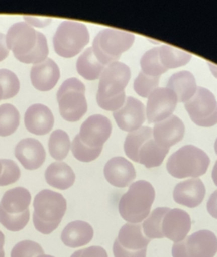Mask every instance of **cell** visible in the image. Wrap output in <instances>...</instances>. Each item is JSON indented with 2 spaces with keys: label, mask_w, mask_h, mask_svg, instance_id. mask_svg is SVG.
I'll return each instance as SVG.
<instances>
[{
  "label": "cell",
  "mask_w": 217,
  "mask_h": 257,
  "mask_svg": "<svg viewBox=\"0 0 217 257\" xmlns=\"http://www.w3.org/2000/svg\"><path fill=\"white\" fill-rule=\"evenodd\" d=\"M131 78V69L124 62L115 61L106 65L99 77L96 102L108 111L121 108L126 100L125 88Z\"/></svg>",
  "instance_id": "obj_1"
},
{
  "label": "cell",
  "mask_w": 217,
  "mask_h": 257,
  "mask_svg": "<svg viewBox=\"0 0 217 257\" xmlns=\"http://www.w3.org/2000/svg\"><path fill=\"white\" fill-rule=\"evenodd\" d=\"M33 209L35 229L48 235L59 226L66 211V200L61 194L44 189L34 197Z\"/></svg>",
  "instance_id": "obj_2"
},
{
  "label": "cell",
  "mask_w": 217,
  "mask_h": 257,
  "mask_svg": "<svg viewBox=\"0 0 217 257\" xmlns=\"http://www.w3.org/2000/svg\"><path fill=\"white\" fill-rule=\"evenodd\" d=\"M155 200V189L151 183L139 180L129 186V190L121 197L119 213L131 224H140L151 212Z\"/></svg>",
  "instance_id": "obj_3"
},
{
  "label": "cell",
  "mask_w": 217,
  "mask_h": 257,
  "mask_svg": "<svg viewBox=\"0 0 217 257\" xmlns=\"http://www.w3.org/2000/svg\"><path fill=\"white\" fill-rule=\"evenodd\" d=\"M31 195L23 187L6 191L0 202V224L8 231L18 232L24 229L30 217Z\"/></svg>",
  "instance_id": "obj_4"
},
{
  "label": "cell",
  "mask_w": 217,
  "mask_h": 257,
  "mask_svg": "<svg viewBox=\"0 0 217 257\" xmlns=\"http://www.w3.org/2000/svg\"><path fill=\"white\" fill-rule=\"evenodd\" d=\"M209 164L210 159L203 150L186 145L169 157L166 168L174 178H198L207 172Z\"/></svg>",
  "instance_id": "obj_5"
},
{
  "label": "cell",
  "mask_w": 217,
  "mask_h": 257,
  "mask_svg": "<svg viewBox=\"0 0 217 257\" xmlns=\"http://www.w3.org/2000/svg\"><path fill=\"white\" fill-rule=\"evenodd\" d=\"M134 40L135 35L131 32L105 28L96 34L91 48L98 61L106 66L112 62L119 61L122 53L131 48Z\"/></svg>",
  "instance_id": "obj_6"
},
{
  "label": "cell",
  "mask_w": 217,
  "mask_h": 257,
  "mask_svg": "<svg viewBox=\"0 0 217 257\" xmlns=\"http://www.w3.org/2000/svg\"><path fill=\"white\" fill-rule=\"evenodd\" d=\"M85 86L76 77L67 78L60 85L56 97L60 115L64 120L77 121L87 110Z\"/></svg>",
  "instance_id": "obj_7"
},
{
  "label": "cell",
  "mask_w": 217,
  "mask_h": 257,
  "mask_svg": "<svg viewBox=\"0 0 217 257\" xmlns=\"http://www.w3.org/2000/svg\"><path fill=\"white\" fill-rule=\"evenodd\" d=\"M54 51L61 57L77 55L89 42V32L81 22L65 20L57 27L53 35Z\"/></svg>",
  "instance_id": "obj_8"
},
{
  "label": "cell",
  "mask_w": 217,
  "mask_h": 257,
  "mask_svg": "<svg viewBox=\"0 0 217 257\" xmlns=\"http://www.w3.org/2000/svg\"><path fill=\"white\" fill-rule=\"evenodd\" d=\"M151 239L147 238L142 225L127 223L119 231L113 245L115 257H146L147 247Z\"/></svg>",
  "instance_id": "obj_9"
},
{
  "label": "cell",
  "mask_w": 217,
  "mask_h": 257,
  "mask_svg": "<svg viewBox=\"0 0 217 257\" xmlns=\"http://www.w3.org/2000/svg\"><path fill=\"white\" fill-rule=\"evenodd\" d=\"M217 237L209 230H199L172 246L173 257H214Z\"/></svg>",
  "instance_id": "obj_10"
},
{
  "label": "cell",
  "mask_w": 217,
  "mask_h": 257,
  "mask_svg": "<svg viewBox=\"0 0 217 257\" xmlns=\"http://www.w3.org/2000/svg\"><path fill=\"white\" fill-rule=\"evenodd\" d=\"M184 106L195 124L210 127L217 123V100L209 89L197 87L195 94Z\"/></svg>",
  "instance_id": "obj_11"
},
{
  "label": "cell",
  "mask_w": 217,
  "mask_h": 257,
  "mask_svg": "<svg viewBox=\"0 0 217 257\" xmlns=\"http://www.w3.org/2000/svg\"><path fill=\"white\" fill-rule=\"evenodd\" d=\"M6 45L11 49L14 57L21 61L35 48L38 40V31L24 21L12 24L6 35Z\"/></svg>",
  "instance_id": "obj_12"
},
{
  "label": "cell",
  "mask_w": 217,
  "mask_h": 257,
  "mask_svg": "<svg viewBox=\"0 0 217 257\" xmlns=\"http://www.w3.org/2000/svg\"><path fill=\"white\" fill-rule=\"evenodd\" d=\"M178 98L173 90L167 87L156 88L148 97L146 116L149 123H157L172 115Z\"/></svg>",
  "instance_id": "obj_13"
},
{
  "label": "cell",
  "mask_w": 217,
  "mask_h": 257,
  "mask_svg": "<svg viewBox=\"0 0 217 257\" xmlns=\"http://www.w3.org/2000/svg\"><path fill=\"white\" fill-rule=\"evenodd\" d=\"M111 133V120L102 114H93L82 122L78 137L87 147L100 148L107 141Z\"/></svg>",
  "instance_id": "obj_14"
},
{
  "label": "cell",
  "mask_w": 217,
  "mask_h": 257,
  "mask_svg": "<svg viewBox=\"0 0 217 257\" xmlns=\"http://www.w3.org/2000/svg\"><path fill=\"white\" fill-rule=\"evenodd\" d=\"M118 126L128 133L142 126L146 118L145 105L133 96H127L124 105L113 113Z\"/></svg>",
  "instance_id": "obj_15"
},
{
  "label": "cell",
  "mask_w": 217,
  "mask_h": 257,
  "mask_svg": "<svg viewBox=\"0 0 217 257\" xmlns=\"http://www.w3.org/2000/svg\"><path fill=\"white\" fill-rule=\"evenodd\" d=\"M191 229V218L184 210L170 209L163 217L161 232L163 238H168L174 243L180 242L187 237Z\"/></svg>",
  "instance_id": "obj_16"
},
{
  "label": "cell",
  "mask_w": 217,
  "mask_h": 257,
  "mask_svg": "<svg viewBox=\"0 0 217 257\" xmlns=\"http://www.w3.org/2000/svg\"><path fill=\"white\" fill-rule=\"evenodd\" d=\"M185 135V125L177 115H170L164 120L155 123L153 139L162 148L170 149L179 143Z\"/></svg>",
  "instance_id": "obj_17"
},
{
  "label": "cell",
  "mask_w": 217,
  "mask_h": 257,
  "mask_svg": "<svg viewBox=\"0 0 217 257\" xmlns=\"http://www.w3.org/2000/svg\"><path fill=\"white\" fill-rule=\"evenodd\" d=\"M105 180L113 186L125 188L130 186L136 178L133 164L123 157H114L107 161L103 168Z\"/></svg>",
  "instance_id": "obj_18"
},
{
  "label": "cell",
  "mask_w": 217,
  "mask_h": 257,
  "mask_svg": "<svg viewBox=\"0 0 217 257\" xmlns=\"http://www.w3.org/2000/svg\"><path fill=\"white\" fill-rule=\"evenodd\" d=\"M205 186L199 178H190L178 183L173 191L174 201L188 208L199 206L205 197Z\"/></svg>",
  "instance_id": "obj_19"
},
{
  "label": "cell",
  "mask_w": 217,
  "mask_h": 257,
  "mask_svg": "<svg viewBox=\"0 0 217 257\" xmlns=\"http://www.w3.org/2000/svg\"><path fill=\"white\" fill-rule=\"evenodd\" d=\"M15 157L27 170H35L45 161V150L42 144L33 138L21 140L15 147Z\"/></svg>",
  "instance_id": "obj_20"
},
{
  "label": "cell",
  "mask_w": 217,
  "mask_h": 257,
  "mask_svg": "<svg viewBox=\"0 0 217 257\" xmlns=\"http://www.w3.org/2000/svg\"><path fill=\"white\" fill-rule=\"evenodd\" d=\"M24 123L28 132L42 136L51 131L54 117L51 110L44 104L35 103L30 105L24 114Z\"/></svg>",
  "instance_id": "obj_21"
},
{
  "label": "cell",
  "mask_w": 217,
  "mask_h": 257,
  "mask_svg": "<svg viewBox=\"0 0 217 257\" xmlns=\"http://www.w3.org/2000/svg\"><path fill=\"white\" fill-rule=\"evenodd\" d=\"M59 77V67L51 58H46L44 61L34 64L30 69L31 83L40 91L52 89L56 85Z\"/></svg>",
  "instance_id": "obj_22"
},
{
  "label": "cell",
  "mask_w": 217,
  "mask_h": 257,
  "mask_svg": "<svg viewBox=\"0 0 217 257\" xmlns=\"http://www.w3.org/2000/svg\"><path fill=\"white\" fill-rule=\"evenodd\" d=\"M93 237V229L84 221L75 220L68 223L62 230L60 238L62 243L69 248H78L88 244Z\"/></svg>",
  "instance_id": "obj_23"
},
{
  "label": "cell",
  "mask_w": 217,
  "mask_h": 257,
  "mask_svg": "<svg viewBox=\"0 0 217 257\" xmlns=\"http://www.w3.org/2000/svg\"><path fill=\"white\" fill-rule=\"evenodd\" d=\"M44 177L48 185L58 190L70 188L75 181L73 170L62 161H56L50 164L45 170Z\"/></svg>",
  "instance_id": "obj_24"
},
{
  "label": "cell",
  "mask_w": 217,
  "mask_h": 257,
  "mask_svg": "<svg viewBox=\"0 0 217 257\" xmlns=\"http://www.w3.org/2000/svg\"><path fill=\"white\" fill-rule=\"evenodd\" d=\"M197 83L193 73L182 70L171 75L167 82V88L173 90L180 102L188 101L197 90Z\"/></svg>",
  "instance_id": "obj_25"
},
{
  "label": "cell",
  "mask_w": 217,
  "mask_h": 257,
  "mask_svg": "<svg viewBox=\"0 0 217 257\" xmlns=\"http://www.w3.org/2000/svg\"><path fill=\"white\" fill-rule=\"evenodd\" d=\"M104 67L105 66L102 65L94 55L91 47L86 48L76 60V70L78 74L87 80L99 78Z\"/></svg>",
  "instance_id": "obj_26"
},
{
  "label": "cell",
  "mask_w": 217,
  "mask_h": 257,
  "mask_svg": "<svg viewBox=\"0 0 217 257\" xmlns=\"http://www.w3.org/2000/svg\"><path fill=\"white\" fill-rule=\"evenodd\" d=\"M168 152L169 149L160 147L155 140L151 138L140 148L138 154V163L144 165L148 169L159 167L163 163Z\"/></svg>",
  "instance_id": "obj_27"
},
{
  "label": "cell",
  "mask_w": 217,
  "mask_h": 257,
  "mask_svg": "<svg viewBox=\"0 0 217 257\" xmlns=\"http://www.w3.org/2000/svg\"><path fill=\"white\" fill-rule=\"evenodd\" d=\"M151 138H153V128L150 126L142 125L140 128L128 133L124 143V150L129 159L138 163V154L140 148Z\"/></svg>",
  "instance_id": "obj_28"
},
{
  "label": "cell",
  "mask_w": 217,
  "mask_h": 257,
  "mask_svg": "<svg viewBox=\"0 0 217 257\" xmlns=\"http://www.w3.org/2000/svg\"><path fill=\"white\" fill-rule=\"evenodd\" d=\"M158 49L160 61L162 65L167 69L183 66L187 64L192 57L191 53L183 51L168 44H163L160 47H158Z\"/></svg>",
  "instance_id": "obj_29"
},
{
  "label": "cell",
  "mask_w": 217,
  "mask_h": 257,
  "mask_svg": "<svg viewBox=\"0 0 217 257\" xmlns=\"http://www.w3.org/2000/svg\"><path fill=\"white\" fill-rule=\"evenodd\" d=\"M170 209L167 207H158L150 212L149 216L143 221L142 230L145 236L149 239H161L163 238L161 232V224L163 217Z\"/></svg>",
  "instance_id": "obj_30"
},
{
  "label": "cell",
  "mask_w": 217,
  "mask_h": 257,
  "mask_svg": "<svg viewBox=\"0 0 217 257\" xmlns=\"http://www.w3.org/2000/svg\"><path fill=\"white\" fill-rule=\"evenodd\" d=\"M70 149V140L68 135L62 130H55L51 133L48 140V151L50 156L56 160H63Z\"/></svg>",
  "instance_id": "obj_31"
},
{
  "label": "cell",
  "mask_w": 217,
  "mask_h": 257,
  "mask_svg": "<svg viewBox=\"0 0 217 257\" xmlns=\"http://www.w3.org/2000/svg\"><path fill=\"white\" fill-rule=\"evenodd\" d=\"M19 125V112L10 103L0 105V137L12 135Z\"/></svg>",
  "instance_id": "obj_32"
},
{
  "label": "cell",
  "mask_w": 217,
  "mask_h": 257,
  "mask_svg": "<svg viewBox=\"0 0 217 257\" xmlns=\"http://www.w3.org/2000/svg\"><path fill=\"white\" fill-rule=\"evenodd\" d=\"M141 71L146 75L159 77L161 74L165 73L168 69L165 68L159 58V49L158 47H154L146 51L140 61Z\"/></svg>",
  "instance_id": "obj_33"
},
{
  "label": "cell",
  "mask_w": 217,
  "mask_h": 257,
  "mask_svg": "<svg viewBox=\"0 0 217 257\" xmlns=\"http://www.w3.org/2000/svg\"><path fill=\"white\" fill-rule=\"evenodd\" d=\"M70 149L73 157L80 162H91L95 160L102 151V147L100 148L87 147L80 141L78 135H76L72 143H70Z\"/></svg>",
  "instance_id": "obj_34"
},
{
  "label": "cell",
  "mask_w": 217,
  "mask_h": 257,
  "mask_svg": "<svg viewBox=\"0 0 217 257\" xmlns=\"http://www.w3.org/2000/svg\"><path fill=\"white\" fill-rule=\"evenodd\" d=\"M0 85L3 90L2 99H8L15 96L20 88V82L17 75L6 68L0 69Z\"/></svg>",
  "instance_id": "obj_35"
},
{
  "label": "cell",
  "mask_w": 217,
  "mask_h": 257,
  "mask_svg": "<svg viewBox=\"0 0 217 257\" xmlns=\"http://www.w3.org/2000/svg\"><path fill=\"white\" fill-rule=\"evenodd\" d=\"M42 254H44V251L37 242L23 240L14 245L10 257H37Z\"/></svg>",
  "instance_id": "obj_36"
},
{
  "label": "cell",
  "mask_w": 217,
  "mask_h": 257,
  "mask_svg": "<svg viewBox=\"0 0 217 257\" xmlns=\"http://www.w3.org/2000/svg\"><path fill=\"white\" fill-rule=\"evenodd\" d=\"M159 80V77L149 76L140 71L134 81V90L142 97H149V95L158 88Z\"/></svg>",
  "instance_id": "obj_37"
},
{
  "label": "cell",
  "mask_w": 217,
  "mask_h": 257,
  "mask_svg": "<svg viewBox=\"0 0 217 257\" xmlns=\"http://www.w3.org/2000/svg\"><path fill=\"white\" fill-rule=\"evenodd\" d=\"M48 52H49V49H48L46 37L43 33L38 32V40L35 48L29 55L24 57L20 62L32 63V64L40 63L47 58Z\"/></svg>",
  "instance_id": "obj_38"
},
{
  "label": "cell",
  "mask_w": 217,
  "mask_h": 257,
  "mask_svg": "<svg viewBox=\"0 0 217 257\" xmlns=\"http://www.w3.org/2000/svg\"><path fill=\"white\" fill-rule=\"evenodd\" d=\"M2 171L0 175V186H7L18 181L20 177V169L11 160H0Z\"/></svg>",
  "instance_id": "obj_39"
},
{
  "label": "cell",
  "mask_w": 217,
  "mask_h": 257,
  "mask_svg": "<svg viewBox=\"0 0 217 257\" xmlns=\"http://www.w3.org/2000/svg\"><path fill=\"white\" fill-rule=\"evenodd\" d=\"M70 257H108L106 251L100 246H89L75 251Z\"/></svg>",
  "instance_id": "obj_40"
},
{
  "label": "cell",
  "mask_w": 217,
  "mask_h": 257,
  "mask_svg": "<svg viewBox=\"0 0 217 257\" xmlns=\"http://www.w3.org/2000/svg\"><path fill=\"white\" fill-rule=\"evenodd\" d=\"M51 18L45 17H35V16H24V22L29 24L30 26L35 27H45L51 23Z\"/></svg>",
  "instance_id": "obj_41"
},
{
  "label": "cell",
  "mask_w": 217,
  "mask_h": 257,
  "mask_svg": "<svg viewBox=\"0 0 217 257\" xmlns=\"http://www.w3.org/2000/svg\"><path fill=\"white\" fill-rule=\"evenodd\" d=\"M207 211L215 219H217V190L214 191L208 199Z\"/></svg>",
  "instance_id": "obj_42"
},
{
  "label": "cell",
  "mask_w": 217,
  "mask_h": 257,
  "mask_svg": "<svg viewBox=\"0 0 217 257\" xmlns=\"http://www.w3.org/2000/svg\"><path fill=\"white\" fill-rule=\"evenodd\" d=\"M9 54V49L7 48L6 45V40H5V34L0 33V61L4 60Z\"/></svg>",
  "instance_id": "obj_43"
},
{
  "label": "cell",
  "mask_w": 217,
  "mask_h": 257,
  "mask_svg": "<svg viewBox=\"0 0 217 257\" xmlns=\"http://www.w3.org/2000/svg\"><path fill=\"white\" fill-rule=\"evenodd\" d=\"M4 242H5V236L2 233V231L0 230V257H5V253H4Z\"/></svg>",
  "instance_id": "obj_44"
},
{
  "label": "cell",
  "mask_w": 217,
  "mask_h": 257,
  "mask_svg": "<svg viewBox=\"0 0 217 257\" xmlns=\"http://www.w3.org/2000/svg\"><path fill=\"white\" fill-rule=\"evenodd\" d=\"M212 179H213V182L214 184L216 185L217 187V161L213 167V170H212Z\"/></svg>",
  "instance_id": "obj_45"
},
{
  "label": "cell",
  "mask_w": 217,
  "mask_h": 257,
  "mask_svg": "<svg viewBox=\"0 0 217 257\" xmlns=\"http://www.w3.org/2000/svg\"><path fill=\"white\" fill-rule=\"evenodd\" d=\"M207 63H208L209 68L211 69L213 75H214L215 77H217V65H214L212 62H207Z\"/></svg>",
  "instance_id": "obj_46"
},
{
  "label": "cell",
  "mask_w": 217,
  "mask_h": 257,
  "mask_svg": "<svg viewBox=\"0 0 217 257\" xmlns=\"http://www.w3.org/2000/svg\"><path fill=\"white\" fill-rule=\"evenodd\" d=\"M214 150H215V153H216V155H217V138H216V140H215V144H214Z\"/></svg>",
  "instance_id": "obj_47"
},
{
  "label": "cell",
  "mask_w": 217,
  "mask_h": 257,
  "mask_svg": "<svg viewBox=\"0 0 217 257\" xmlns=\"http://www.w3.org/2000/svg\"><path fill=\"white\" fill-rule=\"evenodd\" d=\"M2 96H3V90H2V87L0 85V100L2 99Z\"/></svg>",
  "instance_id": "obj_48"
},
{
  "label": "cell",
  "mask_w": 217,
  "mask_h": 257,
  "mask_svg": "<svg viewBox=\"0 0 217 257\" xmlns=\"http://www.w3.org/2000/svg\"><path fill=\"white\" fill-rule=\"evenodd\" d=\"M37 257H54V256H51V255H46V254H42V255H39Z\"/></svg>",
  "instance_id": "obj_49"
},
{
  "label": "cell",
  "mask_w": 217,
  "mask_h": 257,
  "mask_svg": "<svg viewBox=\"0 0 217 257\" xmlns=\"http://www.w3.org/2000/svg\"><path fill=\"white\" fill-rule=\"evenodd\" d=\"M1 171H2V165H1V161H0V175H1Z\"/></svg>",
  "instance_id": "obj_50"
}]
</instances>
